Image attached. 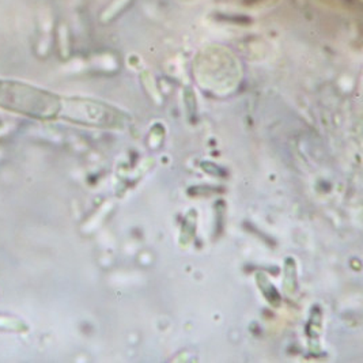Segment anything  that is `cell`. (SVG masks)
Segmentation results:
<instances>
[{
	"label": "cell",
	"instance_id": "cell-1",
	"mask_svg": "<svg viewBox=\"0 0 363 363\" xmlns=\"http://www.w3.org/2000/svg\"><path fill=\"white\" fill-rule=\"evenodd\" d=\"M0 106L37 118H53L60 113L62 99L26 84L0 82Z\"/></svg>",
	"mask_w": 363,
	"mask_h": 363
}]
</instances>
